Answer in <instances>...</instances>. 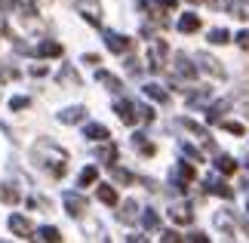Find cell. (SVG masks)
Listing matches in <instances>:
<instances>
[{"label": "cell", "mask_w": 249, "mask_h": 243, "mask_svg": "<svg viewBox=\"0 0 249 243\" xmlns=\"http://www.w3.org/2000/svg\"><path fill=\"white\" fill-rule=\"evenodd\" d=\"M136 216H139V203H136V200H126V203H123V209L117 212V219L123 222V225H132V222H136Z\"/></svg>", "instance_id": "cell-15"}, {"label": "cell", "mask_w": 249, "mask_h": 243, "mask_svg": "<svg viewBox=\"0 0 249 243\" xmlns=\"http://www.w3.org/2000/svg\"><path fill=\"white\" fill-rule=\"evenodd\" d=\"M111 176H114V182H120V185H129V182H132V172L114 167V163H111Z\"/></svg>", "instance_id": "cell-31"}, {"label": "cell", "mask_w": 249, "mask_h": 243, "mask_svg": "<svg viewBox=\"0 0 249 243\" xmlns=\"http://www.w3.org/2000/svg\"><path fill=\"white\" fill-rule=\"evenodd\" d=\"M166 50H169V46L163 40H154V43H151V53H148V68H151V71H160V68H163Z\"/></svg>", "instance_id": "cell-5"}, {"label": "cell", "mask_w": 249, "mask_h": 243, "mask_svg": "<svg viewBox=\"0 0 249 243\" xmlns=\"http://www.w3.org/2000/svg\"><path fill=\"white\" fill-rule=\"evenodd\" d=\"M74 6L83 13V19L89 25H102V6L95 3V0H74Z\"/></svg>", "instance_id": "cell-1"}, {"label": "cell", "mask_w": 249, "mask_h": 243, "mask_svg": "<svg viewBox=\"0 0 249 243\" xmlns=\"http://www.w3.org/2000/svg\"><path fill=\"white\" fill-rule=\"evenodd\" d=\"M62 43H55V40H43L40 46H37V56H43V59H55V56H62Z\"/></svg>", "instance_id": "cell-18"}, {"label": "cell", "mask_w": 249, "mask_h": 243, "mask_svg": "<svg viewBox=\"0 0 249 243\" xmlns=\"http://www.w3.org/2000/svg\"><path fill=\"white\" fill-rule=\"evenodd\" d=\"M178 0H157V6H163V9H176Z\"/></svg>", "instance_id": "cell-42"}, {"label": "cell", "mask_w": 249, "mask_h": 243, "mask_svg": "<svg viewBox=\"0 0 249 243\" xmlns=\"http://www.w3.org/2000/svg\"><path fill=\"white\" fill-rule=\"evenodd\" d=\"M181 154H188V157L194 160V163H200V160H203V154H200V151L194 148V145H185V142H181Z\"/></svg>", "instance_id": "cell-35"}, {"label": "cell", "mask_w": 249, "mask_h": 243, "mask_svg": "<svg viewBox=\"0 0 249 243\" xmlns=\"http://www.w3.org/2000/svg\"><path fill=\"white\" fill-rule=\"evenodd\" d=\"M9 231H13L16 237H22V240L25 237H34L31 234V222H28L25 216H9Z\"/></svg>", "instance_id": "cell-9"}, {"label": "cell", "mask_w": 249, "mask_h": 243, "mask_svg": "<svg viewBox=\"0 0 249 243\" xmlns=\"http://www.w3.org/2000/svg\"><path fill=\"white\" fill-rule=\"evenodd\" d=\"M31 74H34V77H40V74H46V68H43V65H34V68H31Z\"/></svg>", "instance_id": "cell-45"}, {"label": "cell", "mask_w": 249, "mask_h": 243, "mask_svg": "<svg viewBox=\"0 0 249 243\" xmlns=\"http://www.w3.org/2000/svg\"><path fill=\"white\" fill-rule=\"evenodd\" d=\"M191 3H203V0H191Z\"/></svg>", "instance_id": "cell-47"}, {"label": "cell", "mask_w": 249, "mask_h": 243, "mask_svg": "<svg viewBox=\"0 0 249 243\" xmlns=\"http://www.w3.org/2000/svg\"><path fill=\"white\" fill-rule=\"evenodd\" d=\"M95 80L99 83H105V90H111V93H120L123 90V83H120V77H114V74H108V71H95Z\"/></svg>", "instance_id": "cell-12"}, {"label": "cell", "mask_w": 249, "mask_h": 243, "mask_svg": "<svg viewBox=\"0 0 249 243\" xmlns=\"http://www.w3.org/2000/svg\"><path fill=\"white\" fill-rule=\"evenodd\" d=\"M218 123H222V130L231 132V135H243V132H246L243 123H237V120H218Z\"/></svg>", "instance_id": "cell-33"}, {"label": "cell", "mask_w": 249, "mask_h": 243, "mask_svg": "<svg viewBox=\"0 0 249 243\" xmlns=\"http://www.w3.org/2000/svg\"><path fill=\"white\" fill-rule=\"evenodd\" d=\"M178 123H181V126H185V130H188V132H194V135H200V139H206V135H209V132L203 130V126H200V123H194V120H191V117H181Z\"/></svg>", "instance_id": "cell-26"}, {"label": "cell", "mask_w": 249, "mask_h": 243, "mask_svg": "<svg viewBox=\"0 0 249 243\" xmlns=\"http://www.w3.org/2000/svg\"><path fill=\"white\" fill-rule=\"evenodd\" d=\"M0 9H3V13H9V9H13V0H0Z\"/></svg>", "instance_id": "cell-46"}, {"label": "cell", "mask_w": 249, "mask_h": 243, "mask_svg": "<svg viewBox=\"0 0 249 243\" xmlns=\"http://www.w3.org/2000/svg\"><path fill=\"white\" fill-rule=\"evenodd\" d=\"M18 9H25V16H34L37 13V6H34V0H16Z\"/></svg>", "instance_id": "cell-36"}, {"label": "cell", "mask_w": 249, "mask_h": 243, "mask_svg": "<svg viewBox=\"0 0 249 243\" xmlns=\"http://www.w3.org/2000/svg\"><path fill=\"white\" fill-rule=\"evenodd\" d=\"M99 160H105L111 167V163L117 160V145H105V148H99Z\"/></svg>", "instance_id": "cell-28"}, {"label": "cell", "mask_w": 249, "mask_h": 243, "mask_svg": "<svg viewBox=\"0 0 249 243\" xmlns=\"http://www.w3.org/2000/svg\"><path fill=\"white\" fill-rule=\"evenodd\" d=\"M0 200H3V203H9V206H13V203H18V200H22V194H18V188H16V185H0Z\"/></svg>", "instance_id": "cell-20"}, {"label": "cell", "mask_w": 249, "mask_h": 243, "mask_svg": "<svg viewBox=\"0 0 249 243\" xmlns=\"http://www.w3.org/2000/svg\"><path fill=\"white\" fill-rule=\"evenodd\" d=\"M99 200L105 206H117V191H114L111 185H99Z\"/></svg>", "instance_id": "cell-23"}, {"label": "cell", "mask_w": 249, "mask_h": 243, "mask_svg": "<svg viewBox=\"0 0 249 243\" xmlns=\"http://www.w3.org/2000/svg\"><path fill=\"white\" fill-rule=\"evenodd\" d=\"M209 99H213L209 86H203V90H197V93H188V105H191V108H200V105H206Z\"/></svg>", "instance_id": "cell-21"}, {"label": "cell", "mask_w": 249, "mask_h": 243, "mask_svg": "<svg viewBox=\"0 0 249 243\" xmlns=\"http://www.w3.org/2000/svg\"><path fill=\"white\" fill-rule=\"evenodd\" d=\"M83 135H86V139H89V142H108V130H105V126L102 123H89V126H86V130H83Z\"/></svg>", "instance_id": "cell-16"}, {"label": "cell", "mask_w": 249, "mask_h": 243, "mask_svg": "<svg viewBox=\"0 0 249 243\" xmlns=\"http://www.w3.org/2000/svg\"><path fill=\"white\" fill-rule=\"evenodd\" d=\"M95 179H99V169H95V167H86V169L80 172V179H77V182H80L83 188H86V185H92Z\"/></svg>", "instance_id": "cell-34"}, {"label": "cell", "mask_w": 249, "mask_h": 243, "mask_svg": "<svg viewBox=\"0 0 249 243\" xmlns=\"http://www.w3.org/2000/svg\"><path fill=\"white\" fill-rule=\"evenodd\" d=\"M28 105H31V102H28L25 95H16V99L9 102V108H13V111H22V108H28Z\"/></svg>", "instance_id": "cell-37"}, {"label": "cell", "mask_w": 249, "mask_h": 243, "mask_svg": "<svg viewBox=\"0 0 249 243\" xmlns=\"http://www.w3.org/2000/svg\"><path fill=\"white\" fill-rule=\"evenodd\" d=\"M203 188H206V194H215V197H225V200L234 197V188H231V185H225L222 179H215V176H209L203 182Z\"/></svg>", "instance_id": "cell-6"}, {"label": "cell", "mask_w": 249, "mask_h": 243, "mask_svg": "<svg viewBox=\"0 0 249 243\" xmlns=\"http://www.w3.org/2000/svg\"><path fill=\"white\" fill-rule=\"evenodd\" d=\"M83 62H86V65H99V56L89 53V56H83Z\"/></svg>", "instance_id": "cell-44"}, {"label": "cell", "mask_w": 249, "mask_h": 243, "mask_svg": "<svg viewBox=\"0 0 249 243\" xmlns=\"http://www.w3.org/2000/svg\"><path fill=\"white\" fill-rule=\"evenodd\" d=\"M126 71H129V74H139V71H142V65H139L136 59H129V62H126Z\"/></svg>", "instance_id": "cell-41"}, {"label": "cell", "mask_w": 249, "mask_h": 243, "mask_svg": "<svg viewBox=\"0 0 249 243\" xmlns=\"http://www.w3.org/2000/svg\"><path fill=\"white\" fill-rule=\"evenodd\" d=\"M114 111H117V117L126 123V126H132V123L139 120V105H132V102H126V99L114 105Z\"/></svg>", "instance_id": "cell-8"}, {"label": "cell", "mask_w": 249, "mask_h": 243, "mask_svg": "<svg viewBox=\"0 0 249 243\" xmlns=\"http://www.w3.org/2000/svg\"><path fill=\"white\" fill-rule=\"evenodd\" d=\"M142 90H145L148 99H154V102H160V105L169 102V93L163 90V86H157V83H148V86H142Z\"/></svg>", "instance_id": "cell-19"}, {"label": "cell", "mask_w": 249, "mask_h": 243, "mask_svg": "<svg viewBox=\"0 0 249 243\" xmlns=\"http://www.w3.org/2000/svg\"><path fill=\"white\" fill-rule=\"evenodd\" d=\"M62 80H68V83H74V86H80V77H77V71H74L71 65H65L62 71H59V83Z\"/></svg>", "instance_id": "cell-29"}, {"label": "cell", "mask_w": 249, "mask_h": 243, "mask_svg": "<svg viewBox=\"0 0 249 243\" xmlns=\"http://www.w3.org/2000/svg\"><path fill=\"white\" fill-rule=\"evenodd\" d=\"M234 40H237V46H240V50H246V53H249V31H240V34L234 37Z\"/></svg>", "instance_id": "cell-39"}, {"label": "cell", "mask_w": 249, "mask_h": 243, "mask_svg": "<svg viewBox=\"0 0 249 243\" xmlns=\"http://www.w3.org/2000/svg\"><path fill=\"white\" fill-rule=\"evenodd\" d=\"M215 169L222 172V176H234V172H237V160L228 157V154H218V157H215Z\"/></svg>", "instance_id": "cell-17"}, {"label": "cell", "mask_w": 249, "mask_h": 243, "mask_svg": "<svg viewBox=\"0 0 249 243\" xmlns=\"http://www.w3.org/2000/svg\"><path fill=\"white\" fill-rule=\"evenodd\" d=\"M228 105H231V102H215V105H209V108H206V120H209V123H218V120L225 117Z\"/></svg>", "instance_id": "cell-22"}, {"label": "cell", "mask_w": 249, "mask_h": 243, "mask_svg": "<svg viewBox=\"0 0 249 243\" xmlns=\"http://www.w3.org/2000/svg\"><path fill=\"white\" fill-rule=\"evenodd\" d=\"M16 77H18V71H16L13 65H6L3 71H0V80H16Z\"/></svg>", "instance_id": "cell-40"}, {"label": "cell", "mask_w": 249, "mask_h": 243, "mask_svg": "<svg viewBox=\"0 0 249 243\" xmlns=\"http://www.w3.org/2000/svg\"><path fill=\"white\" fill-rule=\"evenodd\" d=\"M197 62H200V68H203V71H209L213 77H225V68L218 65V59H213V56L200 53V56H197Z\"/></svg>", "instance_id": "cell-10"}, {"label": "cell", "mask_w": 249, "mask_h": 243, "mask_svg": "<svg viewBox=\"0 0 249 243\" xmlns=\"http://www.w3.org/2000/svg\"><path fill=\"white\" fill-rule=\"evenodd\" d=\"M105 46H108L111 53H126L132 46V40L123 37V34H117V31H105Z\"/></svg>", "instance_id": "cell-7"}, {"label": "cell", "mask_w": 249, "mask_h": 243, "mask_svg": "<svg viewBox=\"0 0 249 243\" xmlns=\"http://www.w3.org/2000/svg\"><path fill=\"white\" fill-rule=\"evenodd\" d=\"M59 120L62 123H80V120H86V108H80V105L65 108V111H59Z\"/></svg>", "instance_id": "cell-13"}, {"label": "cell", "mask_w": 249, "mask_h": 243, "mask_svg": "<svg viewBox=\"0 0 249 243\" xmlns=\"http://www.w3.org/2000/svg\"><path fill=\"white\" fill-rule=\"evenodd\" d=\"M169 219L176 222V225H191V219H194V212H191V206H169Z\"/></svg>", "instance_id": "cell-11"}, {"label": "cell", "mask_w": 249, "mask_h": 243, "mask_svg": "<svg viewBox=\"0 0 249 243\" xmlns=\"http://www.w3.org/2000/svg\"><path fill=\"white\" fill-rule=\"evenodd\" d=\"M132 145H136V148H139L142 154H145V157H151V154L157 151V148H154V145H151V142H148V139H145L142 132H136V135H132Z\"/></svg>", "instance_id": "cell-24"}, {"label": "cell", "mask_w": 249, "mask_h": 243, "mask_svg": "<svg viewBox=\"0 0 249 243\" xmlns=\"http://www.w3.org/2000/svg\"><path fill=\"white\" fill-rule=\"evenodd\" d=\"M185 240H197V243H206V240H209V237H206V234H200V231H197V234H188V237H185Z\"/></svg>", "instance_id": "cell-43"}, {"label": "cell", "mask_w": 249, "mask_h": 243, "mask_svg": "<svg viewBox=\"0 0 249 243\" xmlns=\"http://www.w3.org/2000/svg\"><path fill=\"white\" fill-rule=\"evenodd\" d=\"M142 225H145V228H151V231H154V228L160 225V216H157V212H154V209H145V212H142Z\"/></svg>", "instance_id": "cell-30"}, {"label": "cell", "mask_w": 249, "mask_h": 243, "mask_svg": "<svg viewBox=\"0 0 249 243\" xmlns=\"http://www.w3.org/2000/svg\"><path fill=\"white\" fill-rule=\"evenodd\" d=\"M65 209H68V216L71 219H80L83 212H86V200L80 197V194H74V191H65Z\"/></svg>", "instance_id": "cell-4"}, {"label": "cell", "mask_w": 249, "mask_h": 243, "mask_svg": "<svg viewBox=\"0 0 249 243\" xmlns=\"http://www.w3.org/2000/svg\"><path fill=\"white\" fill-rule=\"evenodd\" d=\"M215 228H222L225 234H231V237H234V219L228 216V212H215Z\"/></svg>", "instance_id": "cell-25"}, {"label": "cell", "mask_w": 249, "mask_h": 243, "mask_svg": "<svg viewBox=\"0 0 249 243\" xmlns=\"http://www.w3.org/2000/svg\"><path fill=\"white\" fill-rule=\"evenodd\" d=\"M194 176H197V169L191 167V163H178V167L172 169V185H176L178 191H185L188 182H194Z\"/></svg>", "instance_id": "cell-2"}, {"label": "cell", "mask_w": 249, "mask_h": 243, "mask_svg": "<svg viewBox=\"0 0 249 243\" xmlns=\"http://www.w3.org/2000/svg\"><path fill=\"white\" fill-rule=\"evenodd\" d=\"M37 240H62V234H59V228H53V225H46V228H40V231H37V234H34Z\"/></svg>", "instance_id": "cell-27"}, {"label": "cell", "mask_w": 249, "mask_h": 243, "mask_svg": "<svg viewBox=\"0 0 249 243\" xmlns=\"http://www.w3.org/2000/svg\"><path fill=\"white\" fill-rule=\"evenodd\" d=\"M178 31L181 34H194V31H200V19H197V13H185L178 19Z\"/></svg>", "instance_id": "cell-14"}, {"label": "cell", "mask_w": 249, "mask_h": 243, "mask_svg": "<svg viewBox=\"0 0 249 243\" xmlns=\"http://www.w3.org/2000/svg\"><path fill=\"white\" fill-rule=\"evenodd\" d=\"M160 240H163V243H181L185 237L176 234V231H163V234H160Z\"/></svg>", "instance_id": "cell-38"}, {"label": "cell", "mask_w": 249, "mask_h": 243, "mask_svg": "<svg viewBox=\"0 0 249 243\" xmlns=\"http://www.w3.org/2000/svg\"><path fill=\"white\" fill-rule=\"evenodd\" d=\"M231 40V34L225 31V28H213V31H209V43H228Z\"/></svg>", "instance_id": "cell-32"}, {"label": "cell", "mask_w": 249, "mask_h": 243, "mask_svg": "<svg viewBox=\"0 0 249 243\" xmlns=\"http://www.w3.org/2000/svg\"><path fill=\"white\" fill-rule=\"evenodd\" d=\"M172 71H176V77L194 80V77H197V65H194V62H188V56H185V53H178V56H176V62H172Z\"/></svg>", "instance_id": "cell-3"}]
</instances>
